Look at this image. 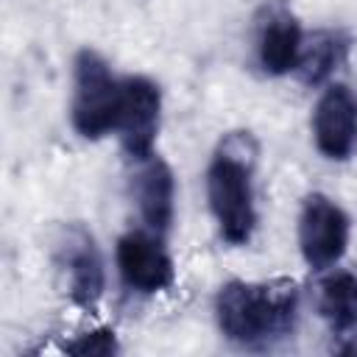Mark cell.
Masks as SVG:
<instances>
[{"label": "cell", "mask_w": 357, "mask_h": 357, "mask_svg": "<svg viewBox=\"0 0 357 357\" xmlns=\"http://www.w3.org/2000/svg\"><path fill=\"white\" fill-rule=\"evenodd\" d=\"M298 318V287L290 279H231L215 296L220 335L240 349H273L287 340Z\"/></svg>", "instance_id": "6da1fadb"}, {"label": "cell", "mask_w": 357, "mask_h": 357, "mask_svg": "<svg viewBox=\"0 0 357 357\" xmlns=\"http://www.w3.org/2000/svg\"><path fill=\"white\" fill-rule=\"evenodd\" d=\"M254 167L257 139L248 131H229L206 165L209 212L229 245H245L257 229Z\"/></svg>", "instance_id": "7a4b0ae2"}, {"label": "cell", "mask_w": 357, "mask_h": 357, "mask_svg": "<svg viewBox=\"0 0 357 357\" xmlns=\"http://www.w3.org/2000/svg\"><path fill=\"white\" fill-rule=\"evenodd\" d=\"M123 100V78H114L109 61L84 47L73 59V98L70 123L84 139H100L117 131Z\"/></svg>", "instance_id": "3957f363"}, {"label": "cell", "mask_w": 357, "mask_h": 357, "mask_svg": "<svg viewBox=\"0 0 357 357\" xmlns=\"http://www.w3.org/2000/svg\"><path fill=\"white\" fill-rule=\"evenodd\" d=\"M349 215L324 192H310L298 212V251L312 271L337 265L349 248Z\"/></svg>", "instance_id": "277c9868"}, {"label": "cell", "mask_w": 357, "mask_h": 357, "mask_svg": "<svg viewBox=\"0 0 357 357\" xmlns=\"http://www.w3.org/2000/svg\"><path fill=\"white\" fill-rule=\"evenodd\" d=\"M162 120V89L148 75H126L123 78V100L117 134L128 159L142 162L153 156L156 137Z\"/></svg>", "instance_id": "5b68a950"}, {"label": "cell", "mask_w": 357, "mask_h": 357, "mask_svg": "<svg viewBox=\"0 0 357 357\" xmlns=\"http://www.w3.org/2000/svg\"><path fill=\"white\" fill-rule=\"evenodd\" d=\"M56 265L64 273L70 301L92 312L103 298L106 273H103V259L95 245V237L84 226L73 223L61 229L56 240Z\"/></svg>", "instance_id": "8992f818"}, {"label": "cell", "mask_w": 357, "mask_h": 357, "mask_svg": "<svg viewBox=\"0 0 357 357\" xmlns=\"http://www.w3.org/2000/svg\"><path fill=\"white\" fill-rule=\"evenodd\" d=\"M114 262L123 284L142 296H156L176 279L173 259L156 231H126L114 245Z\"/></svg>", "instance_id": "52a82bcc"}, {"label": "cell", "mask_w": 357, "mask_h": 357, "mask_svg": "<svg viewBox=\"0 0 357 357\" xmlns=\"http://www.w3.org/2000/svg\"><path fill=\"white\" fill-rule=\"evenodd\" d=\"M312 137L315 148L332 159L343 162L357 145V95L346 84H329L312 109Z\"/></svg>", "instance_id": "ba28073f"}, {"label": "cell", "mask_w": 357, "mask_h": 357, "mask_svg": "<svg viewBox=\"0 0 357 357\" xmlns=\"http://www.w3.org/2000/svg\"><path fill=\"white\" fill-rule=\"evenodd\" d=\"M137 173L131 181L134 190V201L139 209V218L145 220V226L156 234H165L173 223V212H176V181H173V170L165 159H159L156 153L137 162Z\"/></svg>", "instance_id": "9c48e42d"}, {"label": "cell", "mask_w": 357, "mask_h": 357, "mask_svg": "<svg viewBox=\"0 0 357 357\" xmlns=\"http://www.w3.org/2000/svg\"><path fill=\"white\" fill-rule=\"evenodd\" d=\"M318 312L332 332L335 351L357 354V273H329L318 284Z\"/></svg>", "instance_id": "30bf717a"}, {"label": "cell", "mask_w": 357, "mask_h": 357, "mask_svg": "<svg viewBox=\"0 0 357 357\" xmlns=\"http://www.w3.org/2000/svg\"><path fill=\"white\" fill-rule=\"evenodd\" d=\"M304 47V33L298 20L284 8H268L265 20L257 31V61L268 75H287L298 67V56Z\"/></svg>", "instance_id": "8fae6325"}, {"label": "cell", "mask_w": 357, "mask_h": 357, "mask_svg": "<svg viewBox=\"0 0 357 357\" xmlns=\"http://www.w3.org/2000/svg\"><path fill=\"white\" fill-rule=\"evenodd\" d=\"M349 50V39L340 31H318L310 39H304L301 56H298V78L307 86H318L329 81V75L343 64Z\"/></svg>", "instance_id": "7c38bea8"}, {"label": "cell", "mask_w": 357, "mask_h": 357, "mask_svg": "<svg viewBox=\"0 0 357 357\" xmlns=\"http://www.w3.org/2000/svg\"><path fill=\"white\" fill-rule=\"evenodd\" d=\"M64 351L67 354H81V357H109V354H117L120 351V343H117V335L114 329L109 326H98V329H89L84 335H78L75 340L64 343Z\"/></svg>", "instance_id": "4fadbf2b"}]
</instances>
